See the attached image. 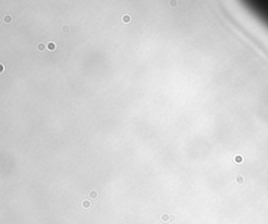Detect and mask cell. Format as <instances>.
<instances>
[{
	"label": "cell",
	"mask_w": 268,
	"mask_h": 224,
	"mask_svg": "<svg viewBox=\"0 0 268 224\" xmlns=\"http://www.w3.org/2000/svg\"><path fill=\"white\" fill-rule=\"evenodd\" d=\"M169 4H170L171 7H176V6H177V4H178V2H177V0H170Z\"/></svg>",
	"instance_id": "obj_7"
},
{
	"label": "cell",
	"mask_w": 268,
	"mask_h": 224,
	"mask_svg": "<svg viewBox=\"0 0 268 224\" xmlns=\"http://www.w3.org/2000/svg\"><path fill=\"white\" fill-rule=\"evenodd\" d=\"M89 197L92 199V200H95V199L98 197V193L96 192V191H94V190L90 191V192H89Z\"/></svg>",
	"instance_id": "obj_1"
},
{
	"label": "cell",
	"mask_w": 268,
	"mask_h": 224,
	"mask_svg": "<svg viewBox=\"0 0 268 224\" xmlns=\"http://www.w3.org/2000/svg\"><path fill=\"white\" fill-rule=\"evenodd\" d=\"M25 1H29V0H25Z\"/></svg>",
	"instance_id": "obj_12"
},
{
	"label": "cell",
	"mask_w": 268,
	"mask_h": 224,
	"mask_svg": "<svg viewBox=\"0 0 268 224\" xmlns=\"http://www.w3.org/2000/svg\"><path fill=\"white\" fill-rule=\"evenodd\" d=\"M175 220V217H174V216H171V221H174Z\"/></svg>",
	"instance_id": "obj_11"
},
{
	"label": "cell",
	"mask_w": 268,
	"mask_h": 224,
	"mask_svg": "<svg viewBox=\"0 0 268 224\" xmlns=\"http://www.w3.org/2000/svg\"><path fill=\"white\" fill-rule=\"evenodd\" d=\"M47 48L49 49V50H55V49H56V43H55V42H49Z\"/></svg>",
	"instance_id": "obj_5"
},
{
	"label": "cell",
	"mask_w": 268,
	"mask_h": 224,
	"mask_svg": "<svg viewBox=\"0 0 268 224\" xmlns=\"http://www.w3.org/2000/svg\"><path fill=\"white\" fill-rule=\"evenodd\" d=\"M45 48L46 47H45V45H44L43 43H39V44H38V50H39V51H44V50H45Z\"/></svg>",
	"instance_id": "obj_8"
},
{
	"label": "cell",
	"mask_w": 268,
	"mask_h": 224,
	"mask_svg": "<svg viewBox=\"0 0 268 224\" xmlns=\"http://www.w3.org/2000/svg\"><path fill=\"white\" fill-rule=\"evenodd\" d=\"M3 21L5 22V23H11V22H12V17H11L10 15H5L3 17Z\"/></svg>",
	"instance_id": "obj_6"
},
{
	"label": "cell",
	"mask_w": 268,
	"mask_h": 224,
	"mask_svg": "<svg viewBox=\"0 0 268 224\" xmlns=\"http://www.w3.org/2000/svg\"><path fill=\"white\" fill-rule=\"evenodd\" d=\"M161 221H162V222H169V221H171V215H169V214H162L161 215Z\"/></svg>",
	"instance_id": "obj_3"
},
{
	"label": "cell",
	"mask_w": 268,
	"mask_h": 224,
	"mask_svg": "<svg viewBox=\"0 0 268 224\" xmlns=\"http://www.w3.org/2000/svg\"><path fill=\"white\" fill-rule=\"evenodd\" d=\"M63 32H64V33H68V32H69V27H68V26H65L64 29H63Z\"/></svg>",
	"instance_id": "obj_9"
},
{
	"label": "cell",
	"mask_w": 268,
	"mask_h": 224,
	"mask_svg": "<svg viewBox=\"0 0 268 224\" xmlns=\"http://www.w3.org/2000/svg\"><path fill=\"white\" fill-rule=\"evenodd\" d=\"M3 69H4V67H3V64H1V73L3 72Z\"/></svg>",
	"instance_id": "obj_10"
},
{
	"label": "cell",
	"mask_w": 268,
	"mask_h": 224,
	"mask_svg": "<svg viewBox=\"0 0 268 224\" xmlns=\"http://www.w3.org/2000/svg\"><path fill=\"white\" fill-rule=\"evenodd\" d=\"M82 206H83L84 209H88V208H90V206H91V202L89 200H83Z\"/></svg>",
	"instance_id": "obj_2"
},
{
	"label": "cell",
	"mask_w": 268,
	"mask_h": 224,
	"mask_svg": "<svg viewBox=\"0 0 268 224\" xmlns=\"http://www.w3.org/2000/svg\"><path fill=\"white\" fill-rule=\"evenodd\" d=\"M121 21H123L124 23H127V24H128V23H130V22H131V17H130L129 15H127V14H126V15L123 16V18H121Z\"/></svg>",
	"instance_id": "obj_4"
}]
</instances>
